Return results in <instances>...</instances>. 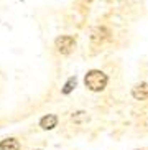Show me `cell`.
I'll return each instance as SVG.
<instances>
[{"label":"cell","mask_w":148,"mask_h":150,"mask_svg":"<svg viewBox=\"0 0 148 150\" xmlns=\"http://www.w3.org/2000/svg\"><path fill=\"white\" fill-rule=\"evenodd\" d=\"M107 74H105L104 71L100 69H91L87 71L86 78H84V84H86L87 89H91L94 93H100V91H104L105 86H107Z\"/></svg>","instance_id":"1"},{"label":"cell","mask_w":148,"mask_h":150,"mask_svg":"<svg viewBox=\"0 0 148 150\" xmlns=\"http://www.w3.org/2000/svg\"><path fill=\"white\" fill-rule=\"evenodd\" d=\"M54 46H56V50L61 54H69L73 51V48L76 46V40L71 35H61L59 38H56Z\"/></svg>","instance_id":"2"},{"label":"cell","mask_w":148,"mask_h":150,"mask_svg":"<svg viewBox=\"0 0 148 150\" xmlns=\"http://www.w3.org/2000/svg\"><path fill=\"white\" fill-rule=\"evenodd\" d=\"M107 36H109V30H107L105 27H96L91 31V40H92L94 45H100Z\"/></svg>","instance_id":"3"},{"label":"cell","mask_w":148,"mask_h":150,"mask_svg":"<svg viewBox=\"0 0 148 150\" xmlns=\"http://www.w3.org/2000/svg\"><path fill=\"white\" fill-rule=\"evenodd\" d=\"M132 96H133V99H137V101L148 99V83L137 84L135 88L132 89Z\"/></svg>","instance_id":"4"},{"label":"cell","mask_w":148,"mask_h":150,"mask_svg":"<svg viewBox=\"0 0 148 150\" xmlns=\"http://www.w3.org/2000/svg\"><path fill=\"white\" fill-rule=\"evenodd\" d=\"M56 125H58V117L54 114L44 115V117H41V120H39V127L44 129V130H51V129H54Z\"/></svg>","instance_id":"5"},{"label":"cell","mask_w":148,"mask_h":150,"mask_svg":"<svg viewBox=\"0 0 148 150\" xmlns=\"http://www.w3.org/2000/svg\"><path fill=\"white\" fill-rule=\"evenodd\" d=\"M0 150H20V142L17 139H5L0 142Z\"/></svg>","instance_id":"6"},{"label":"cell","mask_w":148,"mask_h":150,"mask_svg":"<svg viewBox=\"0 0 148 150\" xmlns=\"http://www.w3.org/2000/svg\"><path fill=\"white\" fill-rule=\"evenodd\" d=\"M76 84H78V79H76V76L69 78V79H68V83L64 84V88H63V94H69L71 91H73V89L76 88Z\"/></svg>","instance_id":"7"},{"label":"cell","mask_w":148,"mask_h":150,"mask_svg":"<svg viewBox=\"0 0 148 150\" xmlns=\"http://www.w3.org/2000/svg\"><path fill=\"white\" fill-rule=\"evenodd\" d=\"M86 119H87V114L84 110H79V112L73 114V120H76V122H81V120H86Z\"/></svg>","instance_id":"8"}]
</instances>
